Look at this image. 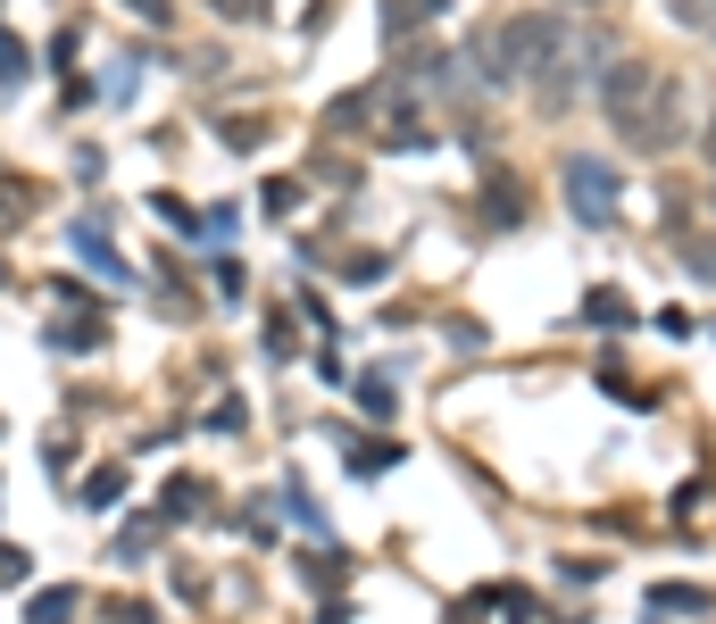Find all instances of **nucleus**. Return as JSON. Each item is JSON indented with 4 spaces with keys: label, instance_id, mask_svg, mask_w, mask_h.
Returning a JSON list of instances; mask_svg holds the SVG:
<instances>
[{
    "label": "nucleus",
    "instance_id": "obj_4",
    "mask_svg": "<svg viewBox=\"0 0 716 624\" xmlns=\"http://www.w3.org/2000/svg\"><path fill=\"white\" fill-rule=\"evenodd\" d=\"M76 607H84L76 583H51V591H34V600H25V624H67Z\"/></svg>",
    "mask_w": 716,
    "mask_h": 624
},
{
    "label": "nucleus",
    "instance_id": "obj_3",
    "mask_svg": "<svg viewBox=\"0 0 716 624\" xmlns=\"http://www.w3.org/2000/svg\"><path fill=\"white\" fill-rule=\"evenodd\" d=\"M67 242H76V259L93 266V275H109V284H126V259H117V242L100 233V217H76V226H67Z\"/></svg>",
    "mask_w": 716,
    "mask_h": 624
},
{
    "label": "nucleus",
    "instance_id": "obj_9",
    "mask_svg": "<svg viewBox=\"0 0 716 624\" xmlns=\"http://www.w3.org/2000/svg\"><path fill=\"white\" fill-rule=\"evenodd\" d=\"M76 500H84V508H117V500H126V467H93Z\"/></svg>",
    "mask_w": 716,
    "mask_h": 624
},
{
    "label": "nucleus",
    "instance_id": "obj_14",
    "mask_svg": "<svg viewBox=\"0 0 716 624\" xmlns=\"http://www.w3.org/2000/svg\"><path fill=\"white\" fill-rule=\"evenodd\" d=\"M283 508L301 516V525H317V533H325V508H317V500H308V483H301V474H292V483H283Z\"/></svg>",
    "mask_w": 716,
    "mask_h": 624
},
{
    "label": "nucleus",
    "instance_id": "obj_17",
    "mask_svg": "<svg viewBox=\"0 0 716 624\" xmlns=\"http://www.w3.org/2000/svg\"><path fill=\"white\" fill-rule=\"evenodd\" d=\"M358 399H367L376 416H392V375H358Z\"/></svg>",
    "mask_w": 716,
    "mask_h": 624
},
{
    "label": "nucleus",
    "instance_id": "obj_8",
    "mask_svg": "<svg viewBox=\"0 0 716 624\" xmlns=\"http://www.w3.org/2000/svg\"><path fill=\"white\" fill-rule=\"evenodd\" d=\"M151 549H159V516H142V525H126V533H117V549H109V558H117V567H142Z\"/></svg>",
    "mask_w": 716,
    "mask_h": 624
},
{
    "label": "nucleus",
    "instance_id": "obj_16",
    "mask_svg": "<svg viewBox=\"0 0 716 624\" xmlns=\"http://www.w3.org/2000/svg\"><path fill=\"white\" fill-rule=\"evenodd\" d=\"M301 574H308V583H341V574H350V567H341L334 549H308V558H301Z\"/></svg>",
    "mask_w": 716,
    "mask_h": 624
},
{
    "label": "nucleus",
    "instance_id": "obj_2",
    "mask_svg": "<svg viewBox=\"0 0 716 624\" xmlns=\"http://www.w3.org/2000/svg\"><path fill=\"white\" fill-rule=\"evenodd\" d=\"M566 208H575V226H617L625 208V184L608 158H566Z\"/></svg>",
    "mask_w": 716,
    "mask_h": 624
},
{
    "label": "nucleus",
    "instance_id": "obj_13",
    "mask_svg": "<svg viewBox=\"0 0 716 624\" xmlns=\"http://www.w3.org/2000/svg\"><path fill=\"white\" fill-rule=\"evenodd\" d=\"M666 18L692 25V34H716V0H666Z\"/></svg>",
    "mask_w": 716,
    "mask_h": 624
},
{
    "label": "nucleus",
    "instance_id": "obj_23",
    "mask_svg": "<svg viewBox=\"0 0 716 624\" xmlns=\"http://www.w3.org/2000/svg\"><path fill=\"white\" fill-rule=\"evenodd\" d=\"M217 9H226V18H250V9H259V0H217Z\"/></svg>",
    "mask_w": 716,
    "mask_h": 624
},
{
    "label": "nucleus",
    "instance_id": "obj_18",
    "mask_svg": "<svg viewBox=\"0 0 716 624\" xmlns=\"http://www.w3.org/2000/svg\"><path fill=\"white\" fill-rule=\"evenodd\" d=\"M25 574H34V558H25V549L9 541V549H0V583H25Z\"/></svg>",
    "mask_w": 716,
    "mask_h": 624
},
{
    "label": "nucleus",
    "instance_id": "obj_10",
    "mask_svg": "<svg viewBox=\"0 0 716 624\" xmlns=\"http://www.w3.org/2000/svg\"><path fill=\"white\" fill-rule=\"evenodd\" d=\"M25 76H34V51H25V42L9 34V25H0V92H18Z\"/></svg>",
    "mask_w": 716,
    "mask_h": 624
},
{
    "label": "nucleus",
    "instance_id": "obj_15",
    "mask_svg": "<svg viewBox=\"0 0 716 624\" xmlns=\"http://www.w3.org/2000/svg\"><path fill=\"white\" fill-rule=\"evenodd\" d=\"M93 341H100L93 317H84V325H51V350H93Z\"/></svg>",
    "mask_w": 716,
    "mask_h": 624
},
{
    "label": "nucleus",
    "instance_id": "obj_6",
    "mask_svg": "<svg viewBox=\"0 0 716 624\" xmlns=\"http://www.w3.org/2000/svg\"><path fill=\"white\" fill-rule=\"evenodd\" d=\"M484 217H491V226H517V217H525V191H517L500 167L484 175Z\"/></svg>",
    "mask_w": 716,
    "mask_h": 624
},
{
    "label": "nucleus",
    "instance_id": "obj_1",
    "mask_svg": "<svg viewBox=\"0 0 716 624\" xmlns=\"http://www.w3.org/2000/svg\"><path fill=\"white\" fill-rule=\"evenodd\" d=\"M683 92L692 84H666L650 58H608V76H600V109L633 151H666L683 133Z\"/></svg>",
    "mask_w": 716,
    "mask_h": 624
},
{
    "label": "nucleus",
    "instance_id": "obj_19",
    "mask_svg": "<svg viewBox=\"0 0 716 624\" xmlns=\"http://www.w3.org/2000/svg\"><path fill=\"white\" fill-rule=\"evenodd\" d=\"M76 51H84V34H76V25H67V34H51V58L67 67V76H76Z\"/></svg>",
    "mask_w": 716,
    "mask_h": 624
},
{
    "label": "nucleus",
    "instance_id": "obj_5",
    "mask_svg": "<svg viewBox=\"0 0 716 624\" xmlns=\"http://www.w3.org/2000/svg\"><path fill=\"white\" fill-rule=\"evenodd\" d=\"M675 259L692 266L699 284H716V233H699V226H675Z\"/></svg>",
    "mask_w": 716,
    "mask_h": 624
},
{
    "label": "nucleus",
    "instance_id": "obj_12",
    "mask_svg": "<svg viewBox=\"0 0 716 624\" xmlns=\"http://www.w3.org/2000/svg\"><path fill=\"white\" fill-rule=\"evenodd\" d=\"M584 317H592V325H633V300H625V292H592Z\"/></svg>",
    "mask_w": 716,
    "mask_h": 624
},
{
    "label": "nucleus",
    "instance_id": "obj_20",
    "mask_svg": "<svg viewBox=\"0 0 716 624\" xmlns=\"http://www.w3.org/2000/svg\"><path fill=\"white\" fill-rule=\"evenodd\" d=\"M267 350H275V359H292V317H283V308L267 317Z\"/></svg>",
    "mask_w": 716,
    "mask_h": 624
},
{
    "label": "nucleus",
    "instance_id": "obj_24",
    "mask_svg": "<svg viewBox=\"0 0 716 624\" xmlns=\"http://www.w3.org/2000/svg\"><path fill=\"white\" fill-rule=\"evenodd\" d=\"M708 167H716V117H708Z\"/></svg>",
    "mask_w": 716,
    "mask_h": 624
},
{
    "label": "nucleus",
    "instance_id": "obj_22",
    "mask_svg": "<svg viewBox=\"0 0 716 624\" xmlns=\"http://www.w3.org/2000/svg\"><path fill=\"white\" fill-rule=\"evenodd\" d=\"M317 624H350V600H334V607H325V616Z\"/></svg>",
    "mask_w": 716,
    "mask_h": 624
},
{
    "label": "nucleus",
    "instance_id": "obj_21",
    "mask_svg": "<svg viewBox=\"0 0 716 624\" xmlns=\"http://www.w3.org/2000/svg\"><path fill=\"white\" fill-rule=\"evenodd\" d=\"M126 9H142V18H151V25H167V18H175L167 0H126Z\"/></svg>",
    "mask_w": 716,
    "mask_h": 624
},
{
    "label": "nucleus",
    "instance_id": "obj_7",
    "mask_svg": "<svg viewBox=\"0 0 716 624\" xmlns=\"http://www.w3.org/2000/svg\"><path fill=\"white\" fill-rule=\"evenodd\" d=\"M650 607H659V616H708V591H699V583H659Z\"/></svg>",
    "mask_w": 716,
    "mask_h": 624
},
{
    "label": "nucleus",
    "instance_id": "obj_11",
    "mask_svg": "<svg viewBox=\"0 0 716 624\" xmlns=\"http://www.w3.org/2000/svg\"><path fill=\"white\" fill-rule=\"evenodd\" d=\"M200 500H208V483H192V474H175L159 508H167V516H200Z\"/></svg>",
    "mask_w": 716,
    "mask_h": 624
}]
</instances>
